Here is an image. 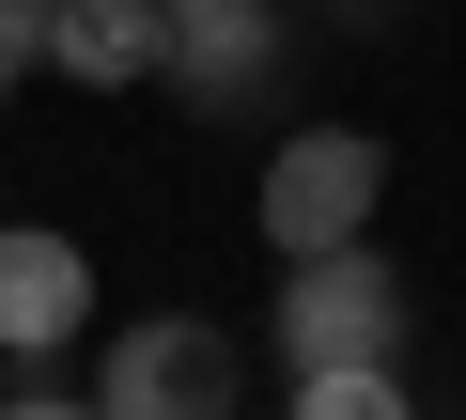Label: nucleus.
<instances>
[{"label": "nucleus", "mask_w": 466, "mask_h": 420, "mask_svg": "<svg viewBox=\"0 0 466 420\" xmlns=\"http://www.w3.org/2000/svg\"><path fill=\"white\" fill-rule=\"evenodd\" d=\"M47 63L78 94H140L171 63V0H63V16H47Z\"/></svg>", "instance_id": "6"}, {"label": "nucleus", "mask_w": 466, "mask_h": 420, "mask_svg": "<svg viewBox=\"0 0 466 420\" xmlns=\"http://www.w3.org/2000/svg\"><path fill=\"white\" fill-rule=\"evenodd\" d=\"M0 94H16V63H0Z\"/></svg>", "instance_id": "10"}, {"label": "nucleus", "mask_w": 466, "mask_h": 420, "mask_svg": "<svg viewBox=\"0 0 466 420\" xmlns=\"http://www.w3.org/2000/svg\"><path fill=\"white\" fill-rule=\"evenodd\" d=\"M0 420H94V389H63V374H16V389H0Z\"/></svg>", "instance_id": "8"}, {"label": "nucleus", "mask_w": 466, "mask_h": 420, "mask_svg": "<svg viewBox=\"0 0 466 420\" xmlns=\"http://www.w3.org/2000/svg\"><path fill=\"white\" fill-rule=\"evenodd\" d=\"M47 16H63V0H0V63H16V78L47 63Z\"/></svg>", "instance_id": "9"}, {"label": "nucleus", "mask_w": 466, "mask_h": 420, "mask_svg": "<svg viewBox=\"0 0 466 420\" xmlns=\"http://www.w3.org/2000/svg\"><path fill=\"white\" fill-rule=\"evenodd\" d=\"M265 358H280V374H342V358H404V281H389V250L358 234V250H311V265H280V312H265Z\"/></svg>", "instance_id": "3"}, {"label": "nucleus", "mask_w": 466, "mask_h": 420, "mask_svg": "<svg viewBox=\"0 0 466 420\" xmlns=\"http://www.w3.org/2000/svg\"><path fill=\"white\" fill-rule=\"evenodd\" d=\"M78 343H94V250L0 219V358H78Z\"/></svg>", "instance_id": "4"}, {"label": "nucleus", "mask_w": 466, "mask_h": 420, "mask_svg": "<svg viewBox=\"0 0 466 420\" xmlns=\"http://www.w3.org/2000/svg\"><path fill=\"white\" fill-rule=\"evenodd\" d=\"M78 389H94V420H233L249 405V343L218 312H125Z\"/></svg>", "instance_id": "1"}, {"label": "nucleus", "mask_w": 466, "mask_h": 420, "mask_svg": "<svg viewBox=\"0 0 466 420\" xmlns=\"http://www.w3.org/2000/svg\"><path fill=\"white\" fill-rule=\"evenodd\" d=\"M187 109H249L280 78V0H171V63H156Z\"/></svg>", "instance_id": "5"}, {"label": "nucleus", "mask_w": 466, "mask_h": 420, "mask_svg": "<svg viewBox=\"0 0 466 420\" xmlns=\"http://www.w3.org/2000/svg\"><path fill=\"white\" fill-rule=\"evenodd\" d=\"M0 389H16V358H0Z\"/></svg>", "instance_id": "11"}, {"label": "nucleus", "mask_w": 466, "mask_h": 420, "mask_svg": "<svg viewBox=\"0 0 466 420\" xmlns=\"http://www.w3.org/2000/svg\"><path fill=\"white\" fill-rule=\"evenodd\" d=\"M373 202H389V140L373 125H296L265 156V187H249V219H265L280 265H311V250H358L373 234Z\"/></svg>", "instance_id": "2"}, {"label": "nucleus", "mask_w": 466, "mask_h": 420, "mask_svg": "<svg viewBox=\"0 0 466 420\" xmlns=\"http://www.w3.org/2000/svg\"><path fill=\"white\" fill-rule=\"evenodd\" d=\"M280 420H420V389H404V358H342V374H296Z\"/></svg>", "instance_id": "7"}]
</instances>
